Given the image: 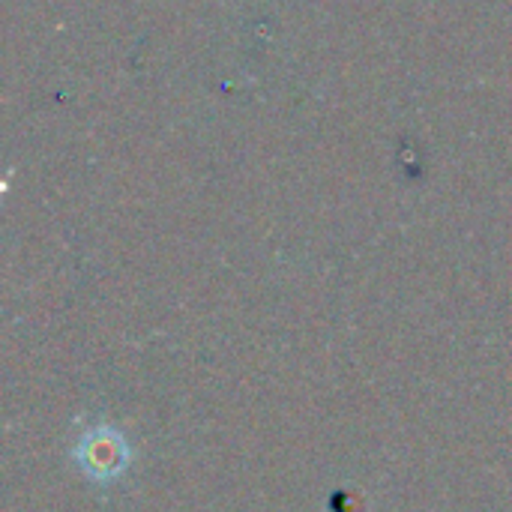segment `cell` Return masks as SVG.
<instances>
[{"mask_svg": "<svg viewBox=\"0 0 512 512\" xmlns=\"http://www.w3.org/2000/svg\"><path fill=\"white\" fill-rule=\"evenodd\" d=\"M75 456H78L81 468H84L93 480H111V477H117V474L126 468V459H129V453H126V447H123V438H120V441H117V438L105 441L102 432H96V429H93L90 435L81 438Z\"/></svg>", "mask_w": 512, "mask_h": 512, "instance_id": "6da1fadb", "label": "cell"}]
</instances>
